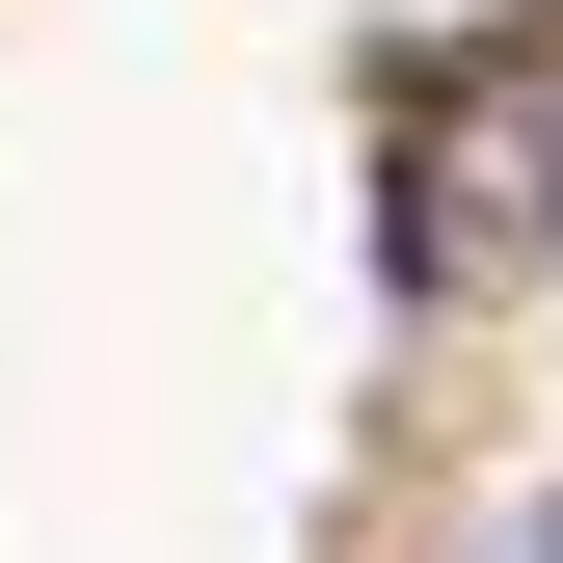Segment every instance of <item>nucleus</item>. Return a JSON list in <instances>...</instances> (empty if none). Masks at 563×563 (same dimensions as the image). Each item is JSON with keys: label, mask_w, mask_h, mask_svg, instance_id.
<instances>
[{"label": "nucleus", "mask_w": 563, "mask_h": 563, "mask_svg": "<svg viewBox=\"0 0 563 563\" xmlns=\"http://www.w3.org/2000/svg\"><path fill=\"white\" fill-rule=\"evenodd\" d=\"M510 216H537V162H510V134H430V162H402V296H456Z\"/></svg>", "instance_id": "f257e3e1"}, {"label": "nucleus", "mask_w": 563, "mask_h": 563, "mask_svg": "<svg viewBox=\"0 0 563 563\" xmlns=\"http://www.w3.org/2000/svg\"><path fill=\"white\" fill-rule=\"evenodd\" d=\"M510 563H563V537H510Z\"/></svg>", "instance_id": "f03ea898"}]
</instances>
